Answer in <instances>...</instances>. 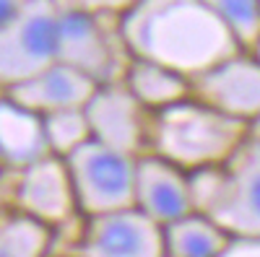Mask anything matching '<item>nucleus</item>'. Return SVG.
Segmentation results:
<instances>
[{
	"mask_svg": "<svg viewBox=\"0 0 260 257\" xmlns=\"http://www.w3.org/2000/svg\"><path fill=\"white\" fill-rule=\"evenodd\" d=\"M117 18L130 57L154 60L190 81L242 50L201 0H130Z\"/></svg>",
	"mask_w": 260,
	"mask_h": 257,
	"instance_id": "nucleus-1",
	"label": "nucleus"
},
{
	"mask_svg": "<svg viewBox=\"0 0 260 257\" xmlns=\"http://www.w3.org/2000/svg\"><path fill=\"white\" fill-rule=\"evenodd\" d=\"M247 138V125L195 96L151 115L148 151L185 171L226 166Z\"/></svg>",
	"mask_w": 260,
	"mask_h": 257,
	"instance_id": "nucleus-2",
	"label": "nucleus"
},
{
	"mask_svg": "<svg viewBox=\"0 0 260 257\" xmlns=\"http://www.w3.org/2000/svg\"><path fill=\"white\" fill-rule=\"evenodd\" d=\"M57 62H65L96 83L120 81L130 52L112 11H91L76 0H57Z\"/></svg>",
	"mask_w": 260,
	"mask_h": 257,
	"instance_id": "nucleus-3",
	"label": "nucleus"
},
{
	"mask_svg": "<svg viewBox=\"0 0 260 257\" xmlns=\"http://www.w3.org/2000/svg\"><path fill=\"white\" fill-rule=\"evenodd\" d=\"M76 203L83 218L133 205L138 156L89 140L68 159Z\"/></svg>",
	"mask_w": 260,
	"mask_h": 257,
	"instance_id": "nucleus-4",
	"label": "nucleus"
},
{
	"mask_svg": "<svg viewBox=\"0 0 260 257\" xmlns=\"http://www.w3.org/2000/svg\"><path fill=\"white\" fill-rule=\"evenodd\" d=\"M57 62V0H29L0 26V94Z\"/></svg>",
	"mask_w": 260,
	"mask_h": 257,
	"instance_id": "nucleus-5",
	"label": "nucleus"
},
{
	"mask_svg": "<svg viewBox=\"0 0 260 257\" xmlns=\"http://www.w3.org/2000/svg\"><path fill=\"white\" fill-rule=\"evenodd\" d=\"M6 203L45 224L52 234L68 231L83 216L76 203L68 161L60 156H42L8 177Z\"/></svg>",
	"mask_w": 260,
	"mask_h": 257,
	"instance_id": "nucleus-6",
	"label": "nucleus"
},
{
	"mask_svg": "<svg viewBox=\"0 0 260 257\" xmlns=\"http://www.w3.org/2000/svg\"><path fill=\"white\" fill-rule=\"evenodd\" d=\"M65 257H164V229L133 205L89 216Z\"/></svg>",
	"mask_w": 260,
	"mask_h": 257,
	"instance_id": "nucleus-7",
	"label": "nucleus"
},
{
	"mask_svg": "<svg viewBox=\"0 0 260 257\" xmlns=\"http://www.w3.org/2000/svg\"><path fill=\"white\" fill-rule=\"evenodd\" d=\"M86 115L94 140L130 156H143L148 151L151 112L127 91L122 81L99 83L86 104Z\"/></svg>",
	"mask_w": 260,
	"mask_h": 257,
	"instance_id": "nucleus-8",
	"label": "nucleus"
},
{
	"mask_svg": "<svg viewBox=\"0 0 260 257\" xmlns=\"http://www.w3.org/2000/svg\"><path fill=\"white\" fill-rule=\"evenodd\" d=\"M192 96L245 125L260 117V60L240 50L192 78Z\"/></svg>",
	"mask_w": 260,
	"mask_h": 257,
	"instance_id": "nucleus-9",
	"label": "nucleus"
},
{
	"mask_svg": "<svg viewBox=\"0 0 260 257\" xmlns=\"http://www.w3.org/2000/svg\"><path fill=\"white\" fill-rule=\"evenodd\" d=\"M133 208H138L151 221H156L161 229L175 224L177 218L192 213L190 174L161 156H138Z\"/></svg>",
	"mask_w": 260,
	"mask_h": 257,
	"instance_id": "nucleus-10",
	"label": "nucleus"
},
{
	"mask_svg": "<svg viewBox=\"0 0 260 257\" xmlns=\"http://www.w3.org/2000/svg\"><path fill=\"white\" fill-rule=\"evenodd\" d=\"M206 216L232 239L260 242V164L237 154L226 164L224 187Z\"/></svg>",
	"mask_w": 260,
	"mask_h": 257,
	"instance_id": "nucleus-11",
	"label": "nucleus"
},
{
	"mask_svg": "<svg viewBox=\"0 0 260 257\" xmlns=\"http://www.w3.org/2000/svg\"><path fill=\"white\" fill-rule=\"evenodd\" d=\"M96 86L99 83L86 73L65 65V62H52L50 68L39 70L29 81L8 89L3 96H8L18 106H24V109L45 117L52 112L86 106L89 99L94 96Z\"/></svg>",
	"mask_w": 260,
	"mask_h": 257,
	"instance_id": "nucleus-12",
	"label": "nucleus"
},
{
	"mask_svg": "<svg viewBox=\"0 0 260 257\" xmlns=\"http://www.w3.org/2000/svg\"><path fill=\"white\" fill-rule=\"evenodd\" d=\"M47 154L50 148L42 130V117L0 94V161L8 174Z\"/></svg>",
	"mask_w": 260,
	"mask_h": 257,
	"instance_id": "nucleus-13",
	"label": "nucleus"
},
{
	"mask_svg": "<svg viewBox=\"0 0 260 257\" xmlns=\"http://www.w3.org/2000/svg\"><path fill=\"white\" fill-rule=\"evenodd\" d=\"M120 81L151 115L192 96V81L187 76L143 57H130Z\"/></svg>",
	"mask_w": 260,
	"mask_h": 257,
	"instance_id": "nucleus-14",
	"label": "nucleus"
},
{
	"mask_svg": "<svg viewBox=\"0 0 260 257\" xmlns=\"http://www.w3.org/2000/svg\"><path fill=\"white\" fill-rule=\"evenodd\" d=\"M232 244L229 234L198 210L164 226V257H221Z\"/></svg>",
	"mask_w": 260,
	"mask_h": 257,
	"instance_id": "nucleus-15",
	"label": "nucleus"
},
{
	"mask_svg": "<svg viewBox=\"0 0 260 257\" xmlns=\"http://www.w3.org/2000/svg\"><path fill=\"white\" fill-rule=\"evenodd\" d=\"M55 234L11 203H0V257H50Z\"/></svg>",
	"mask_w": 260,
	"mask_h": 257,
	"instance_id": "nucleus-16",
	"label": "nucleus"
},
{
	"mask_svg": "<svg viewBox=\"0 0 260 257\" xmlns=\"http://www.w3.org/2000/svg\"><path fill=\"white\" fill-rule=\"evenodd\" d=\"M42 130H45V140H47L50 154L60 156V159H68L71 154L78 151L81 145L94 140L86 106L45 115L42 117Z\"/></svg>",
	"mask_w": 260,
	"mask_h": 257,
	"instance_id": "nucleus-17",
	"label": "nucleus"
},
{
	"mask_svg": "<svg viewBox=\"0 0 260 257\" xmlns=\"http://www.w3.org/2000/svg\"><path fill=\"white\" fill-rule=\"evenodd\" d=\"M229 29L242 50H252L260 39V0H201Z\"/></svg>",
	"mask_w": 260,
	"mask_h": 257,
	"instance_id": "nucleus-18",
	"label": "nucleus"
},
{
	"mask_svg": "<svg viewBox=\"0 0 260 257\" xmlns=\"http://www.w3.org/2000/svg\"><path fill=\"white\" fill-rule=\"evenodd\" d=\"M240 154L247 156L250 161L260 164V117L247 125V138H245V145L240 148Z\"/></svg>",
	"mask_w": 260,
	"mask_h": 257,
	"instance_id": "nucleus-19",
	"label": "nucleus"
},
{
	"mask_svg": "<svg viewBox=\"0 0 260 257\" xmlns=\"http://www.w3.org/2000/svg\"><path fill=\"white\" fill-rule=\"evenodd\" d=\"M221 257H260V242L234 239V244H232V247H229Z\"/></svg>",
	"mask_w": 260,
	"mask_h": 257,
	"instance_id": "nucleus-20",
	"label": "nucleus"
},
{
	"mask_svg": "<svg viewBox=\"0 0 260 257\" xmlns=\"http://www.w3.org/2000/svg\"><path fill=\"white\" fill-rule=\"evenodd\" d=\"M29 0H0V26H6L11 18H16Z\"/></svg>",
	"mask_w": 260,
	"mask_h": 257,
	"instance_id": "nucleus-21",
	"label": "nucleus"
},
{
	"mask_svg": "<svg viewBox=\"0 0 260 257\" xmlns=\"http://www.w3.org/2000/svg\"><path fill=\"white\" fill-rule=\"evenodd\" d=\"M8 169L3 166V161H0V203H6V190H8Z\"/></svg>",
	"mask_w": 260,
	"mask_h": 257,
	"instance_id": "nucleus-22",
	"label": "nucleus"
},
{
	"mask_svg": "<svg viewBox=\"0 0 260 257\" xmlns=\"http://www.w3.org/2000/svg\"><path fill=\"white\" fill-rule=\"evenodd\" d=\"M250 52H255V57H257V60H260V39H257V42H255V47H252V50H250Z\"/></svg>",
	"mask_w": 260,
	"mask_h": 257,
	"instance_id": "nucleus-23",
	"label": "nucleus"
}]
</instances>
